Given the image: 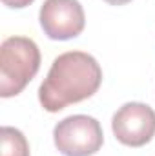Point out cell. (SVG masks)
Listing matches in <instances>:
<instances>
[{"mask_svg": "<svg viewBox=\"0 0 155 156\" xmlns=\"http://www.w3.org/2000/svg\"><path fill=\"white\" fill-rule=\"evenodd\" d=\"M40 49L31 38L9 37L0 45V96L20 94L40 69Z\"/></svg>", "mask_w": 155, "mask_h": 156, "instance_id": "cell-2", "label": "cell"}, {"mask_svg": "<svg viewBox=\"0 0 155 156\" xmlns=\"http://www.w3.org/2000/svg\"><path fill=\"white\" fill-rule=\"evenodd\" d=\"M35 0H2V4L7 5L9 9H22V7H28Z\"/></svg>", "mask_w": 155, "mask_h": 156, "instance_id": "cell-7", "label": "cell"}, {"mask_svg": "<svg viewBox=\"0 0 155 156\" xmlns=\"http://www.w3.org/2000/svg\"><path fill=\"white\" fill-rule=\"evenodd\" d=\"M39 20L46 37L51 40L77 38L86 27V15L78 0H46Z\"/></svg>", "mask_w": 155, "mask_h": 156, "instance_id": "cell-5", "label": "cell"}, {"mask_svg": "<svg viewBox=\"0 0 155 156\" xmlns=\"http://www.w3.org/2000/svg\"><path fill=\"white\" fill-rule=\"evenodd\" d=\"M53 142L64 156H93L104 144V133L93 116L73 115L55 125Z\"/></svg>", "mask_w": 155, "mask_h": 156, "instance_id": "cell-3", "label": "cell"}, {"mask_svg": "<svg viewBox=\"0 0 155 156\" xmlns=\"http://www.w3.org/2000/svg\"><path fill=\"white\" fill-rule=\"evenodd\" d=\"M0 156H29V144L22 131L9 125L0 129Z\"/></svg>", "mask_w": 155, "mask_h": 156, "instance_id": "cell-6", "label": "cell"}, {"mask_svg": "<svg viewBox=\"0 0 155 156\" xmlns=\"http://www.w3.org/2000/svg\"><path fill=\"white\" fill-rule=\"evenodd\" d=\"M115 138L128 147H142L155 136V111L142 102H128L112 118Z\"/></svg>", "mask_w": 155, "mask_h": 156, "instance_id": "cell-4", "label": "cell"}, {"mask_svg": "<svg viewBox=\"0 0 155 156\" xmlns=\"http://www.w3.org/2000/svg\"><path fill=\"white\" fill-rule=\"evenodd\" d=\"M104 2H108L110 5H124V4H128L131 0H104Z\"/></svg>", "mask_w": 155, "mask_h": 156, "instance_id": "cell-8", "label": "cell"}, {"mask_svg": "<svg viewBox=\"0 0 155 156\" xmlns=\"http://www.w3.org/2000/svg\"><path fill=\"white\" fill-rule=\"evenodd\" d=\"M102 83L99 62L84 51H68L59 55L47 76L39 87L40 105L47 113H59L71 104L91 98Z\"/></svg>", "mask_w": 155, "mask_h": 156, "instance_id": "cell-1", "label": "cell"}]
</instances>
